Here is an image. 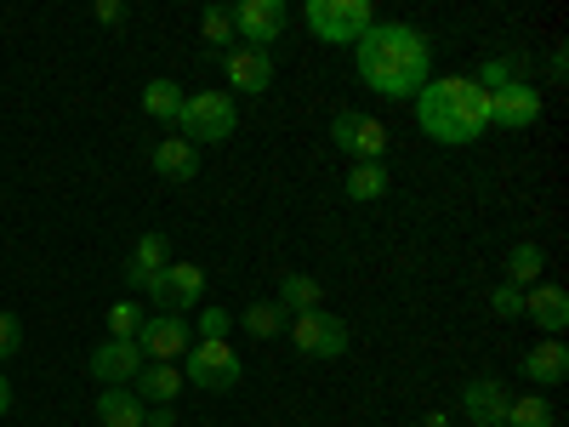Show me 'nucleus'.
Here are the masks:
<instances>
[{
  "label": "nucleus",
  "mask_w": 569,
  "mask_h": 427,
  "mask_svg": "<svg viewBox=\"0 0 569 427\" xmlns=\"http://www.w3.org/2000/svg\"><path fill=\"white\" fill-rule=\"evenodd\" d=\"M353 69L365 80V91H376V98L388 103H416V91L433 80V40H427L416 23H382L376 18L359 46H353Z\"/></svg>",
  "instance_id": "obj_1"
},
{
  "label": "nucleus",
  "mask_w": 569,
  "mask_h": 427,
  "mask_svg": "<svg viewBox=\"0 0 569 427\" xmlns=\"http://www.w3.org/2000/svg\"><path fill=\"white\" fill-rule=\"evenodd\" d=\"M416 126L421 137L461 149V142H479L490 131V98L472 86V75H433L416 91Z\"/></svg>",
  "instance_id": "obj_2"
},
{
  "label": "nucleus",
  "mask_w": 569,
  "mask_h": 427,
  "mask_svg": "<svg viewBox=\"0 0 569 427\" xmlns=\"http://www.w3.org/2000/svg\"><path fill=\"white\" fill-rule=\"evenodd\" d=\"M233 126H240V109H233L228 91H188L182 115H177V137L194 142V149H211V142H228Z\"/></svg>",
  "instance_id": "obj_3"
},
{
  "label": "nucleus",
  "mask_w": 569,
  "mask_h": 427,
  "mask_svg": "<svg viewBox=\"0 0 569 427\" xmlns=\"http://www.w3.org/2000/svg\"><path fill=\"white\" fill-rule=\"evenodd\" d=\"M308 34L325 46H359V34L376 23L370 0H308Z\"/></svg>",
  "instance_id": "obj_4"
},
{
  "label": "nucleus",
  "mask_w": 569,
  "mask_h": 427,
  "mask_svg": "<svg viewBox=\"0 0 569 427\" xmlns=\"http://www.w3.org/2000/svg\"><path fill=\"white\" fill-rule=\"evenodd\" d=\"M330 142L348 155V166H382L388 160V126L365 115V109H337V120H330Z\"/></svg>",
  "instance_id": "obj_5"
},
{
  "label": "nucleus",
  "mask_w": 569,
  "mask_h": 427,
  "mask_svg": "<svg viewBox=\"0 0 569 427\" xmlns=\"http://www.w3.org/2000/svg\"><path fill=\"white\" fill-rule=\"evenodd\" d=\"M284 337H291V348H297V354H308V359H342V354L353 348V330H348V319H337L330 308L297 314L291 325H284Z\"/></svg>",
  "instance_id": "obj_6"
},
{
  "label": "nucleus",
  "mask_w": 569,
  "mask_h": 427,
  "mask_svg": "<svg viewBox=\"0 0 569 427\" xmlns=\"http://www.w3.org/2000/svg\"><path fill=\"white\" fill-rule=\"evenodd\" d=\"M182 383L188 388H200V394H228L233 383H240V354H233L228 342H194V348H188L182 354Z\"/></svg>",
  "instance_id": "obj_7"
},
{
  "label": "nucleus",
  "mask_w": 569,
  "mask_h": 427,
  "mask_svg": "<svg viewBox=\"0 0 569 427\" xmlns=\"http://www.w3.org/2000/svg\"><path fill=\"white\" fill-rule=\"evenodd\" d=\"M137 348L149 365H182V354L194 348V325L182 314H149L137 330Z\"/></svg>",
  "instance_id": "obj_8"
},
{
  "label": "nucleus",
  "mask_w": 569,
  "mask_h": 427,
  "mask_svg": "<svg viewBox=\"0 0 569 427\" xmlns=\"http://www.w3.org/2000/svg\"><path fill=\"white\" fill-rule=\"evenodd\" d=\"M228 18H233V40L268 52L284 34V23H291V7H284V0H240V7H228Z\"/></svg>",
  "instance_id": "obj_9"
},
{
  "label": "nucleus",
  "mask_w": 569,
  "mask_h": 427,
  "mask_svg": "<svg viewBox=\"0 0 569 427\" xmlns=\"http://www.w3.org/2000/svg\"><path fill=\"white\" fill-rule=\"evenodd\" d=\"M149 297L160 314H194L200 297H206V268L200 262H171L154 285H149Z\"/></svg>",
  "instance_id": "obj_10"
},
{
  "label": "nucleus",
  "mask_w": 569,
  "mask_h": 427,
  "mask_svg": "<svg viewBox=\"0 0 569 427\" xmlns=\"http://www.w3.org/2000/svg\"><path fill=\"white\" fill-rule=\"evenodd\" d=\"M536 120H541V91H536V80H512V86L490 91V126H501V131H530Z\"/></svg>",
  "instance_id": "obj_11"
},
{
  "label": "nucleus",
  "mask_w": 569,
  "mask_h": 427,
  "mask_svg": "<svg viewBox=\"0 0 569 427\" xmlns=\"http://www.w3.org/2000/svg\"><path fill=\"white\" fill-rule=\"evenodd\" d=\"M222 75H228V98H233V91L262 98V91L273 86V58L257 52V46H228V52H222Z\"/></svg>",
  "instance_id": "obj_12"
},
{
  "label": "nucleus",
  "mask_w": 569,
  "mask_h": 427,
  "mask_svg": "<svg viewBox=\"0 0 569 427\" xmlns=\"http://www.w3.org/2000/svg\"><path fill=\"white\" fill-rule=\"evenodd\" d=\"M142 365H149V359H142L137 342H98V348H91V359H86V370L98 376L103 388H131Z\"/></svg>",
  "instance_id": "obj_13"
},
{
  "label": "nucleus",
  "mask_w": 569,
  "mask_h": 427,
  "mask_svg": "<svg viewBox=\"0 0 569 427\" xmlns=\"http://www.w3.org/2000/svg\"><path fill=\"white\" fill-rule=\"evenodd\" d=\"M507 405H512V394H507L501 376H472V383L461 388V416H467V421L501 427V421H507Z\"/></svg>",
  "instance_id": "obj_14"
},
{
  "label": "nucleus",
  "mask_w": 569,
  "mask_h": 427,
  "mask_svg": "<svg viewBox=\"0 0 569 427\" xmlns=\"http://www.w3.org/2000/svg\"><path fill=\"white\" fill-rule=\"evenodd\" d=\"M166 268H171V240H166L160 228H149V234L131 246V257H126V285H131V291H149Z\"/></svg>",
  "instance_id": "obj_15"
},
{
  "label": "nucleus",
  "mask_w": 569,
  "mask_h": 427,
  "mask_svg": "<svg viewBox=\"0 0 569 427\" xmlns=\"http://www.w3.org/2000/svg\"><path fill=\"white\" fill-rule=\"evenodd\" d=\"M525 319H536L547 337H563V325H569V291L552 279H536L530 291H525Z\"/></svg>",
  "instance_id": "obj_16"
},
{
  "label": "nucleus",
  "mask_w": 569,
  "mask_h": 427,
  "mask_svg": "<svg viewBox=\"0 0 569 427\" xmlns=\"http://www.w3.org/2000/svg\"><path fill=\"white\" fill-rule=\"evenodd\" d=\"M149 166H154V177H166V182H194V177H200V149H194V142H182V137H160L154 155H149Z\"/></svg>",
  "instance_id": "obj_17"
},
{
  "label": "nucleus",
  "mask_w": 569,
  "mask_h": 427,
  "mask_svg": "<svg viewBox=\"0 0 569 427\" xmlns=\"http://www.w3.org/2000/svg\"><path fill=\"white\" fill-rule=\"evenodd\" d=\"M530 376L536 388H558L563 376H569V348H563V337H547V342H536L530 354H525V365H518Z\"/></svg>",
  "instance_id": "obj_18"
},
{
  "label": "nucleus",
  "mask_w": 569,
  "mask_h": 427,
  "mask_svg": "<svg viewBox=\"0 0 569 427\" xmlns=\"http://www.w3.org/2000/svg\"><path fill=\"white\" fill-rule=\"evenodd\" d=\"M182 388H188V383H182V370H177V365H142V370H137V383H131V394H137L142 405H177Z\"/></svg>",
  "instance_id": "obj_19"
},
{
  "label": "nucleus",
  "mask_w": 569,
  "mask_h": 427,
  "mask_svg": "<svg viewBox=\"0 0 569 427\" xmlns=\"http://www.w3.org/2000/svg\"><path fill=\"white\" fill-rule=\"evenodd\" d=\"M393 188V171H388V160L382 166H348V177H342V195L353 200V206H376Z\"/></svg>",
  "instance_id": "obj_20"
},
{
  "label": "nucleus",
  "mask_w": 569,
  "mask_h": 427,
  "mask_svg": "<svg viewBox=\"0 0 569 427\" xmlns=\"http://www.w3.org/2000/svg\"><path fill=\"white\" fill-rule=\"evenodd\" d=\"M273 302H279L284 314H291V319H297V314H313V308H325V285H319L313 274H284Z\"/></svg>",
  "instance_id": "obj_21"
},
{
  "label": "nucleus",
  "mask_w": 569,
  "mask_h": 427,
  "mask_svg": "<svg viewBox=\"0 0 569 427\" xmlns=\"http://www.w3.org/2000/svg\"><path fill=\"white\" fill-rule=\"evenodd\" d=\"M182 98H188V91H182L177 80L154 75L149 86H142V115H149V120H160V126H177V115H182Z\"/></svg>",
  "instance_id": "obj_22"
},
{
  "label": "nucleus",
  "mask_w": 569,
  "mask_h": 427,
  "mask_svg": "<svg viewBox=\"0 0 569 427\" xmlns=\"http://www.w3.org/2000/svg\"><path fill=\"white\" fill-rule=\"evenodd\" d=\"M525 69H530V52H501V58H485L479 63V75H472V86L485 91H501V86H512V80H525Z\"/></svg>",
  "instance_id": "obj_23"
},
{
  "label": "nucleus",
  "mask_w": 569,
  "mask_h": 427,
  "mask_svg": "<svg viewBox=\"0 0 569 427\" xmlns=\"http://www.w3.org/2000/svg\"><path fill=\"white\" fill-rule=\"evenodd\" d=\"M142 410L149 405H142L131 388H103L98 394V421L103 427H142Z\"/></svg>",
  "instance_id": "obj_24"
},
{
  "label": "nucleus",
  "mask_w": 569,
  "mask_h": 427,
  "mask_svg": "<svg viewBox=\"0 0 569 427\" xmlns=\"http://www.w3.org/2000/svg\"><path fill=\"white\" fill-rule=\"evenodd\" d=\"M547 274V251L536 246V240H518L512 251H507V285H518V291H530V285Z\"/></svg>",
  "instance_id": "obj_25"
},
{
  "label": "nucleus",
  "mask_w": 569,
  "mask_h": 427,
  "mask_svg": "<svg viewBox=\"0 0 569 427\" xmlns=\"http://www.w3.org/2000/svg\"><path fill=\"white\" fill-rule=\"evenodd\" d=\"M233 325H246L257 342H268V337H284V325H291V314H284L279 302H251L246 314H233Z\"/></svg>",
  "instance_id": "obj_26"
},
{
  "label": "nucleus",
  "mask_w": 569,
  "mask_h": 427,
  "mask_svg": "<svg viewBox=\"0 0 569 427\" xmlns=\"http://www.w3.org/2000/svg\"><path fill=\"white\" fill-rule=\"evenodd\" d=\"M194 342H228V330H233V314L222 308V302H200L194 308Z\"/></svg>",
  "instance_id": "obj_27"
},
{
  "label": "nucleus",
  "mask_w": 569,
  "mask_h": 427,
  "mask_svg": "<svg viewBox=\"0 0 569 427\" xmlns=\"http://www.w3.org/2000/svg\"><path fill=\"white\" fill-rule=\"evenodd\" d=\"M142 302H131V297H120L109 314H103V325H109V342H137V330H142Z\"/></svg>",
  "instance_id": "obj_28"
},
{
  "label": "nucleus",
  "mask_w": 569,
  "mask_h": 427,
  "mask_svg": "<svg viewBox=\"0 0 569 427\" xmlns=\"http://www.w3.org/2000/svg\"><path fill=\"white\" fill-rule=\"evenodd\" d=\"M501 427H552V405H547L541 394H530V399H512Z\"/></svg>",
  "instance_id": "obj_29"
},
{
  "label": "nucleus",
  "mask_w": 569,
  "mask_h": 427,
  "mask_svg": "<svg viewBox=\"0 0 569 427\" xmlns=\"http://www.w3.org/2000/svg\"><path fill=\"white\" fill-rule=\"evenodd\" d=\"M200 34H206V46H240V40H233L228 7H206V12H200Z\"/></svg>",
  "instance_id": "obj_30"
},
{
  "label": "nucleus",
  "mask_w": 569,
  "mask_h": 427,
  "mask_svg": "<svg viewBox=\"0 0 569 427\" xmlns=\"http://www.w3.org/2000/svg\"><path fill=\"white\" fill-rule=\"evenodd\" d=\"M23 348V319L12 308H0V359H12Z\"/></svg>",
  "instance_id": "obj_31"
},
{
  "label": "nucleus",
  "mask_w": 569,
  "mask_h": 427,
  "mask_svg": "<svg viewBox=\"0 0 569 427\" xmlns=\"http://www.w3.org/2000/svg\"><path fill=\"white\" fill-rule=\"evenodd\" d=\"M490 308L501 314V319H518V314H525V291H518V285H496V291H490Z\"/></svg>",
  "instance_id": "obj_32"
},
{
  "label": "nucleus",
  "mask_w": 569,
  "mask_h": 427,
  "mask_svg": "<svg viewBox=\"0 0 569 427\" xmlns=\"http://www.w3.org/2000/svg\"><path fill=\"white\" fill-rule=\"evenodd\" d=\"M142 427H177V405H149L142 410Z\"/></svg>",
  "instance_id": "obj_33"
},
{
  "label": "nucleus",
  "mask_w": 569,
  "mask_h": 427,
  "mask_svg": "<svg viewBox=\"0 0 569 427\" xmlns=\"http://www.w3.org/2000/svg\"><path fill=\"white\" fill-rule=\"evenodd\" d=\"M547 75H552V86H563V75H569V52H563V46H552V58H547Z\"/></svg>",
  "instance_id": "obj_34"
},
{
  "label": "nucleus",
  "mask_w": 569,
  "mask_h": 427,
  "mask_svg": "<svg viewBox=\"0 0 569 427\" xmlns=\"http://www.w3.org/2000/svg\"><path fill=\"white\" fill-rule=\"evenodd\" d=\"M98 23H126V7L120 0H98Z\"/></svg>",
  "instance_id": "obj_35"
},
{
  "label": "nucleus",
  "mask_w": 569,
  "mask_h": 427,
  "mask_svg": "<svg viewBox=\"0 0 569 427\" xmlns=\"http://www.w3.org/2000/svg\"><path fill=\"white\" fill-rule=\"evenodd\" d=\"M12 410V383H7V370H0V416Z\"/></svg>",
  "instance_id": "obj_36"
},
{
  "label": "nucleus",
  "mask_w": 569,
  "mask_h": 427,
  "mask_svg": "<svg viewBox=\"0 0 569 427\" xmlns=\"http://www.w3.org/2000/svg\"><path fill=\"white\" fill-rule=\"evenodd\" d=\"M421 427H450V410H433V416H427Z\"/></svg>",
  "instance_id": "obj_37"
},
{
  "label": "nucleus",
  "mask_w": 569,
  "mask_h": 427,
  "mask_svg": "<svg viewBox=\"0 0 569 427\" xmlns=\"http://www.w3.org/2000/svg\"><path fill=\"white\" fill-rule=\"evenodd\" d=\"M467 427H485V421H467Z\"/></svg>",
  "instance_id": "obj_38"
}]
</instances>
